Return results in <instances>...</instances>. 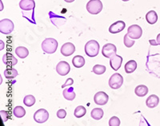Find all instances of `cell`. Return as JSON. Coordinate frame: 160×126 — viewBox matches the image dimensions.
Listing matches in <instances>:
<instances>
[{
    "mask_svg": "<svg viewBox=\"0 0 160 126\" xmlns=\"http://www.w3.org/2000/svg\"><path fill=\"white\" fill-rule=\"evenodd\" d=\"M41 47L46 54H54L58 48V41L55 38H46L42 42Z\"/></svg>",
    "mask_w": 160,
    "mask_h": 126,
    "instance_id": "cell-1",
    "label": "cell"
},
{
    "mask_svg": "<svg viewBox=\"0 0 160 126\" xmlns=\"http://www.w3.org/2000/svg\"><path fill=\"white\" fill-rule=\"evenodd\" d=\"M99 53V43L95 40H91L85 45V54L91 58L96 57Z\"/></svg>",
    "mask_w": 160,
    "mask_h": 126,
    "instance_id": "cell-2",
    "label": "cell"
},
{
    "mask_svg": "<svg viewBox=\"0 0 160 126\" xmlns=\"http://www.w3.org/2000/svg\"><path fill=\"white\" fill-rule=\"evenodd\" d=\"M102 10V3L100 0H90L87 3V11L91 15H98Z\"/></svg>",
    "mask_w": 160,
    "mask_h": 126,
    "instance_id": "cell-3",
    "label": "cell"
},
{
    "mask_svg": "<svg viewBox=\"0 0 160 126\" xmlns=\"http://www.w3.org/2000/svg\"><path fill=\"white\" fill-rule=\"evenodd\" d=\"M14 23L11 19L4 18L0 21V32L3 34H9L14 31Z\"/></svg>",
    "mask_w": 160,
    "mask_h": 126,
    "instance_id": "cell-4",
    "label": "cell"
},
{
    "mask_svg": "<svg viewBox=\"0 0 160 126\" xmlns=\"http://www.w3.org/2000/svg\"><path fill=\"white\" fill-rule=\"evenodd\" d=\"M123 84V78L120 74L115 73L109 79V85L113 90H118Z\"/></svg>",
    "mask_w": 160,
    "mask_h": 126,
    "instance_id": "cell-5",
    "label": "cell"
},
{
    "mask_svg": "<svg viewBox=\"0 0 160 126\" xmlns=\"http://www.w3.org/2000/svg\"><path fill=\"white\" fill-rule=\"evenodd\" d=\"M48 118H49V114L44 109H40L37 110L34 114V120L35 121V122L38 123V124H43L48 121Z\"/></svg>",
    "mask_w": 160,
    "mask_h": 126,
    "instance_id": "cell-6",
    "label": "cell"
},
{
    "mask_svg": "<svg viewBox=\"0 0 160 126\" xmlns=\"http://www.w3.org/2000/svg\"><path fill=\"white\" fill-rule=\"evenodd\" d=\"M128 34L132 39H138L142 36V30L138 25H131L128 27Z\"/></svg>",
    "mask_w": 160,
    "mask_h": 126,
    "instance_id": "cell-7",
    "label": "cell"
},
{
    "mask_svg": "<svg viewBox=\"0 0 160 126\" xmlns=\"http://www.w3.org/2000/svg\"><path fill=\"white\" fill-rule=\"evenodd\" d=\"M70 70H71V66L69 63L65 61H60L56 65V72L61 76H66L69 74Z\"/></svg>",
    "mask_w": 160,
    "mask_h": 126,
    "instance_id": "cell-8",
    "label": "cell"
},
{
    "mask_svg": "<svg viewBox=\"0 0 160 126\" xmlns=\"http://www.w3.org/2000/svg\"><path fill=\"white\" fill-rule=\"evenodd\" d=\"M108 100H109V97L103 91H99L96 93L94 97V101L95 104L98 105H104L108 102Z\"/></svg>",
    "mask_w": 160,
    "mask_h": 126,
    "instance_id": "cell-9",
    "label": "cell"
},
{
    "mask_svg": "<svg viewBox=\"0 0 160 126\" xmlns=\"http://www.w3.org/2000/svg\"><path fill=\"white\" fill-rule=\"evenodd\" d=\"M117 48L114 44L108 43L103 46L102 50V54L106 58H110L112 55L116 54Z\"/></svg>",
    "mask_w": 160,
    "mask_h": 126,
    "instance_id": "cell-10",
    "label": "cell"
},
{
    "mask_svg": "<svg viewBox=\"0 0 160 126\" xmlns=\"http://www.w3.org/2000/svg\"><path fill=\"white\" fill-rule=\"evenodd\" d=\"M122 63V58L121 56L115 54L110 58V65L115 71H117L121 67Z\"/></svg>",
    "mask_w": 160,
    "mask_h": 126,
    "instance_id": "cell-11",
    "label": "cell"
},
{
    "mask_svg": "<svg viewBox=\"0 0 160 126\" xmlns=\"http://www.w3.org/2000/svg\"><path fill=\"white\" fill-rule=\"evenodd\" d=\"M75 51V45L71 42H67V43L63 44L61 47L60 52L65 57H68V56L72 55Z\"/></svg>",
    "mask_w": 160,
    "mask_h": 126,
    "instance_id": "cell-12",
    "label": "cell"
},
{
    "mask_svg": "<svg viewBox=\"0 0 160 126\" xmlns=\"http://www.w3.org/2000/svg\"><path fill=\"white\" fill-rule=\"evenodd\" d=\"M126 24L123 21H117L111 24L109 27V31L111 34H118L125 29Z\"/></svg>",
    "mask_w": 160,
    "mask_h": 126,
    "instance_id": "cell-13",
    "label": "cell"
},
{
    "mask_svg": "<svg viewBox=\"0 0 160 126\" xmlns=\"http://www.w3.org/2000/svg\"><path fill=\"white\" fill-rule=\"evenodd\" d=\"M2 61L8 66H14L17 64L18 60L16 59V58L12 54L7 53V54L2 56Z\"/></svg>",
    "mask_w": 160,
    "mask_h": 126,
    "instance_id": "cell-14",
    "label": "cell"
},
{
    "mask_svg": "<svg viewBox=\"0 0 160 126\" xmlns=\"http://www.w3.org/2000/svg\"><path fill=\"white\" fill-rule=\"evenodd\" d=\"M19 7L22 11H33L35 7V0H21Z\"/></svg>",
    "mask_w": 160,
    "mask_h": 126,
    "instance_id": "cell-15",
    "label": "cell"
},
{
    "mask_svg": "<svg viewBox=\"0 0 160 126\" xmlns=\"http://www.w3.org/2000/svg\"><path fill=\"white\" fill-rule=\"evenodd\" d=\"M159 103V97L157 95H155V94H152L150 97H148V99L146 101V104L148 108H155Z\"/></svg>",
    "mask_w": 160,
    "mask_h": 126,
    "instance_id": "cell-16",
    "label": "cell"
},
{
    "mask_svg": "<svg viewBox=\"0 0 160 126\" xmlns=\"http://www.w3.org/2000/svg\"><path fill=\"white\" fill-rule=\"evenodd\" d=\"M62 95H63L64 98L68 101H73L75 98V93L74 92V89H73L72 85L71 86H68V88H64L63 92H62Z\"/></svg>",
    "mask_w": 160,
    "mask_h": 126,
    "instance_id": "cell-17",
    "label": "cell"
},
{
    "mask_svg": "<svg viewBox=\"0 0 160 126\" xmlns=\"http://www.w3.org/2000/svg\"><path fill=\"white\" fill-rule=\"evenodd\" d=\"M137 69V62L135 60H130L129 61L126 63L124 70L127 74H131L135 72V70Z\"/></svg>",
    "mask_w": 160,
    "mask_h": 126,
    "instance_id": "cell-18",
    "label": "cell"
},
{
    "mask_svg": "<svg viewBox=\"0 0 160 126\" xmlns=\"http://www.w3.org/2000/svg\"><path fill=\"white\" fill-rule=\"evenodd\" d=\"M72 64L76 68H81L85 65V59L82 56L76 55L72 59Z\"/></svg>",
    "mask_w": 160,
    "mask_h": 126,
    "instance_id": "cell-19",
    "label": "cell"
},
{
    "mask_svg": "<svg viewBox=\"0 0 160 126\" xmlns=\"http://www.w3.org/2000/svg\"><path fill=\"white\" fill-rule=\"evenodd\" d=\"M146 20L149 24H155L158 21V15L155 11H151L146 15Z\"/></svg>",
    "mask_w": 160,
    "mask_h": 126,
    "instance_id": "cell-20",
    "label": "cell"
},
{
    "mask_svg": "<svg viewBox=\"0 0 160 126\" xmlns=\"http://www.w3.org/2000/svg\"><path fill=\"white\" fill-rule=\"evenodd\" d=\"M15 53H16L17 56L20 58H26L29 55V51L28 49L24 46H18L15 49Z\"/></svg>",
    "mask_w": 160,
    "mask_h": 126,
    "instance_id": "cell-21",
    "label": "cell"
},
{
    "mask_svg": "<svg viewBox=\"0 0 160 126\" xmlns=\"http://www.w3.org/2000/svg\"><path fill=\"white\" fill-rule=\"evenodd\" d=\"M135 93L138 97H142L148 94V88L144 85H139L135 88Z\"/></svg>",
    "mask_w": 160,
    "mask_h": 126,
    "instance_id": "cell-22",
    "label": "cell"
},
{
    "mask_svg": "<svg viewBox=\"0 0 160 126\" xmlns=\"http://www.w3.org/2000/svg\"><path fill=\"white\" fill-rule=\"evenodd\" d=\"M18 75V73L17 71V70L14 68L11 69H7L4 71V76H5V78L8 80L11 79H14Z\"/></svg>",
    "mask_w": 160,
    "mask_h": 126,
    "instance_id": "cell-23",
    "label": "cell"
},
{
    "mask_svg": "<svg viewBox=\"0 0 160 126\" xmlns=\"http://www.w3.org/2000/svg\"><path fill=\"white\" fill-rule=\"evenodd\" d=\"M103 110L102 109L100 108H95L93 109V110L91 111V116L93 119H95V120H100V119H102V117H103Z\"/></svg>",
    "mask_w": 160,
    "mask_h": 126,
    "instance_id": "cell-24",
    "label": "cell"
},
{
    "mask_svg": "<svg viewBox=\"0 0 160 126\" xmlns=\"http://www.w3.org/2000/svg\"><path fill=\"white\" fill-rule=\"evenodd\" d=\"M86 113H87V109H86L85 107L82 106V105H79V106L75 108V111H74V115L77 118H81L83 116H85Z\"/></svg>",
    "mask_w": 160,
    "mask_h": 126,
    "instance_id": "cell-25",
    "label": "cell"
},
{
    "mask_svg": "<svg viewBox=\"0 0 160 126\" xmlns=\"http://www.w3.org/2000/svg\"><path fill=\"white\" fill-rule=\"evenodd\" d=\"M13 114L14 116L18 118H21V117H24L26 114V110L22 106H16L14 110H13Z\"/></svg>",
    "mask_w": 160,
    "mask_h": 126,
    "instance_id": "cell-26",
    "label": "cell"
},
{
    "mask_svg": "<svg viewBox=\"0 0 160 126\" xmlns=\"http://www.w3.org/2000/svg\"><path fill=\"white\" fill-rule=\"evenodd\" d=\"M23 104L28 107L33 106L35 104V97L33 95H27L24 97Z\"/></svg>",
    "mask_w": 160,
    "mask_h": 126,
    "instance_id": "cell-27",
    "label": "cell"
},
{
    "mask_svg": "<svg viewBox=\"0 0 160 126\" xmlns=\"http://www.w3.org/2000/svg\"><path fill=\"white\" fill-rule=\"evenodd\" d=\"M106 66L102 65H95V66L93 67V73L95 74H98V75H101V74H103L106 72Z\"/></svg>",
    "mask_w": 160,
    "mask_h": 126,
    "instance_id": "cell-28",
    "label": "cell"
},
{
    "mask_svg": "<svg viewBox=\"0 0 160 126\" xmlns=\"http://www.w3.org/2000/svg\"><path fill=\"white\" fill-rule=\"evenodd\" d=\"M123 42L125 46H127L128 48H131V47L133 46L134 44H135V39H132V38H130V37L128 36V34H125V36H124Z\"/></svg>",
    "mask_w": 160,
    "mask_h": 126,
    "instance_id": "cell-29",
    "label": "cell"
},
{
    "mask_svg": "<svg viewBox=\"0 0 160 126\" xmlns=\"http://www.w3.org/2000/svg\"><path fill=\"white\" fill-rule=\"evenodd\" d=\"M110 126H119L120 120L117 117H112L109 121Z\"/></svg>",
    "mask_w": 160,
    "mask_h": 126,
    "instance_id": "cell-30",
    "label": "cell"
},
{
    "mask_svg": "<svg viewBox=\"0 0 160 126\" xmlns=\"http://www.w3.org/2000/svg\"><path fill=\"white\" fill-rule=\"evenodd\" d=\"M56 115L59 119H63V118H65L66 116H67V112H66V110L62 109L58 110Z\"/></svg>",
    "mask_w": 160,
    "mask_h": 126,
    "instance_id": "cell-31",
    "label": "cell"
},
{
    "mask_svg": "<svg viewBox=\"0 0 160 126\" xmlns=\"http://www.w3.org/2000/svg\"><path fill=\"white\" fill-rule=\"evenodd\" d=\"M73 84H74V81H73L72 78H68V79L66 81V82L62 85V88L64 89V88H66V87L71 86Z\"/></svg>",
    "mask_w": 160,
    "mask_h": 126,
    "instance_id": "cell-32",
    "label": "cell"
},
{
    "mask_svg": "<svg viewBox=\"0 0 160 126\" xmlns=\"http://www.w3.org/2000/svg\"><path fill=\"white\" fill-rule=\"evenodd\" d=\"M0 114H1V115H3V114H4L3 117H5V121H8V113H7V112H5V111H1V112H0Z\"/></svg>",
    "mask_w": 160,
    "mask_h": 126,
    "instance_id": "cell-33",
    "label": "cell"
},
{
    "mask_svg": "<svg viewBox=\"0 0 160 126\" xmlns=\"http://www.w3.org/2000/svg\"><path fill=\"white\" fill-rule=\"evenodd\" d=\"M149 42H150V44H151V45H152V46L158 45V42H157V41H155V40H150Z\"/></svg>",
    "mask_w": 160,
    "mask_h": 126,
    "instance_id": "cell-34",
    "label": "cell"
},
{
    "mask_svg": "<svg viewBox=\"0 0 160 126\" xmlns=\"http://www.w3.org/2000/svg\"><path fill=\"white\" fill-rule=\"evenodd\" d=\"M156 41H157V42H158V45H160V34H158V35H157Z\"/></svg>",
    "mask_w": 160,
    "mask_h": 126,
    "instance_id": "cell-35",
    "label": "cell"
},
{
    "mask_svg": "<svg viewBox=\"0 0 160 126\" xmlns=\"http://www.w3.org/2000/svg\"><path fill=\"white\" fill-rule=\"evenodd\" d=\"M64 1L67 2H74L75 0H64Z\"/></svg>",
    "mask_w": 160,
    "mask_h": 126,
    "instance_id": "cell-36",
    "label": "cell"
},
{
    "mask_svg": "<svg viewBox=\"0 0 160 126\" xmlns=\"http://www.w3.org/2000/svg\"><path fill=\"white\" fill-rule=\"evenodd\" d=\"M122 1H123V2H128V1H129V0H122Z\"/></svg>",
    "mask_w": 160,
    "mask_h": 126,
    "instance_id": "cell-37",
    "label": "cell"
}]
</instances>
